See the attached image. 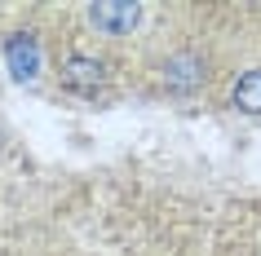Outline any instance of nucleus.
I'll list each match as a JSON object with an SVG mask.
<instances>
[{"instance_id":"1","label":"nucleus","mask_w":261,"mask_h":256,"mask_svg":"<svg viewBox=\"0 0 261 256\" xmlns=\"http://www.w3.org/2000/svg\"><path fill=\"white\" fill-rule=\"evenodd\" d=\"M107 62L93 53H84V49H67L62 53V67H58V80H62V89H71V93L80 97H93L102 84H107Z\"/></svg>"},{"instance_id":"2","label":"nucleus","mask_w":261,"mask_h":256,"mask_svg":"<svg viewBox=\"0 0 261 256\" xmlns=\"http://www.w3.org/2000/svg\"><path fill=\"white\" fill-rule=\"evenodd\" d=\"M142 5H128V0H97V5H89L84 9V18H89V27L102 31V36H133L142 22Z\"/></svg>"},{"instance_id":"3","label":"nucleus","mask_w":261,"mask_h":256,"mask_svg":"<svg viewBox=\"0 0 261 256\" xmlns=\"http://www.w3.org/2000/svg\"><path fill=\"white\" fill-rule=\"evenodd\" d=\"M204 80H208V62L199 53H191V49H181V53H173L164 62V84L173 93H195Z\"/></svg>"},{"instance_id":"4","label":"nucleus","mask_w":261,"mask_h":256,"mask_svg":"<svg viewBox=\"0 0 261 256\" xmlns=\"http://www.w3.org/2000/svg\"><path fill=\"white\" fill-rule=\"evenodd\" d=\"M230 106L244 110V115H261V67L244 71V75L230 84Z\"/></svg>"},{"instance_id":"5","label":"nucleus","mask_w":261,"mask_h":256,"mask_svg":"<svg viewBox=\"0 0 261 256\" xmlns=\"http://www.w3.org/2000/svg\"><path fill=\"white\" fill-rule=\"evenodd\" d=\"M9 62H14V75H36V49H22V40L9 44Z\"/></svg>"}]
</instances>
